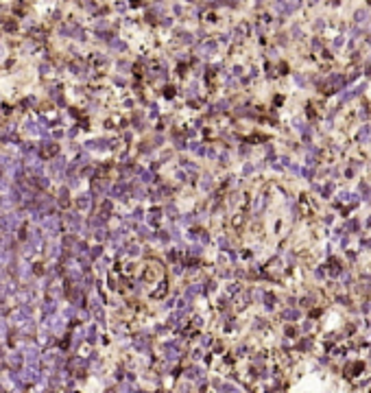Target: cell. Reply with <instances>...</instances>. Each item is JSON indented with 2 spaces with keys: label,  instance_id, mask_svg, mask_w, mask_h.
Masks as SVG:
<instances>
[]
</instances>
